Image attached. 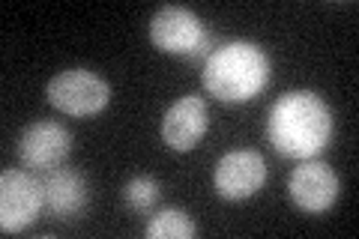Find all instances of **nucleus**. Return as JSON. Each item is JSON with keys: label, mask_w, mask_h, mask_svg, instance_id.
Masks as SVG:
<instances>
[{"label": "nucleus", "mask_w": 359, "mask_h": 239, "mask_svg": "<svg viewBox=\"0 0 359 239\" xmlns=\"http://www.w3.org/2000/svg\"><path fill=\"white\" fill-rule=\"evenodd\" d=\"M269 144L287 158H314L332 138V111L311 90H290L278 96L266 120Z\"/></svg>", "instance_id": "nucleus-1"}, {"label": "nucleus", "mask_w": 359, "mask_h": 239, "mask_svg": "<svg viewBox=\"0 0 359 239\" xmlns=\"http://www.w3.org/2000/svg\"><path fill=\"white\" fill-rule=\"evenodd\" d=\"M201 78H204L210 96H216L219 102L240 105V102L255 99L266 87L269 57L264 54L261 45L233 39L207 57Z\"/></svg>", "instance_id": "nucleus-2"}, {"label": "nucleus", "mask_w": 359, "mask_h": 239, "mask_svg": "<svg viewBox=\"0 0 359 239\" xmlns=\"http://www.w3.org/2000/svg\"><path fill=\"white\" fill-rule=\"evenodd\" d=\"M45 96L60 114L69 117H93L111 102V84L90 69H66L48 81Z\"/></svg>", "instance_id": "nucleus-3"}, {"label": "nucleus", "mask_w": 359, "mask_h": 239, "mask_svg": "<svg viewBox=\"0 0 359 239\" xmlns=\"http://www.w3.org/2000/svg\"><path fill=\"white\" fill-rule=\"evenodd\" d=\"M45 203V186L27 170L6 168L0 174V231L21 233L36 221Z\"/></svg>", "instance_id": "nucleus-4"}, {"label": "nucleus", "mask_w": 359, "mask_h": 239, "mask_svg": "<svg viewBox=\"0 0 359 239\" xmlns=\"http://www.w3.org/2000/svg\"><path fill=\"white\" fill-rule=\"evenodd\" d=\"M150 42L165 54H186L198 57L207 48V30L192 9L186 6H162L159 13L150 18Z\"/></svg>", "instance_id": "nucleus-5"}, {"label": "nucleus", "mask_w": 359, "mask_h": 239, "mask_svg": "<svg viewBox=\"0 0 359 239\" xmlns=\"http://www.w3.org/2000/svg\"><path fill=\"white\" fill-rule=\"evenodd\" d=\"M216 191L224 200H245L266 183V162L257 150H231L219 158L212 174Z\"/></svg>", "instance_id": "nucleus-6"}, {"label": "nucleus", "mask_w": 359, "mask_h": 239, "mask_svg": "<svg viewBox=\"0 0 359 239\" xmlns=\"http://www.w3.org/2000/svg\"><path fill=\"white\" fill-rule=\"evenodd\" d=\"M72 150V135L54 120H39L18 138V158L33 170H54L66 162Z\"/></svg>", "instance_id": "nucleus-7"}, {"label": "nucleus", "mask_w": 359, "mask_h": 239, "mask_svg": "<svg viewBox=\"0 0 359 239\" xmlns=\"http://www.w3.org/2000/svg\"><path fill=\"white\" fill-rule=\"evenodd\" d=\"M210 129V111L204 96H183L177 99L162 117V141L177 153L195 150L198 141Z\"/></svg>", "instance_id": "nucleus-8"}, {"label": "nucleus", "mask_w": 359, "mask_h": 239, "mask_svg": "<svg viewBox=\"0 0 359 239\" xmlns=\"http://www.w3.org/2000/svg\"><path fill=\"white\" fill-rule=\"evenodd\" d=\"M290 200L302 212H327L339 198V177L323 162H302L287 179Z\"/></svg>", "instance_id": "nucleus-9"}, {"label": "nucleus", "mask_w": 359, "mask_h": 239, "mask_svg": "<svg viewBox=\"0 0 359 239\" xmlns=\"http://www.w3.org/2000/svg\"><path fill=\"white\" fill-rule=\"evenodd\" d=\"M42 186L48 207L63 219H75L87 207V179L72 168H54Z\"/></svg>", "instance_id": "nucleus-10"}, {"label": "nucleus", "mask_w": 359, "mask_h": 239, "mask_svg": "<svg viewBox=\"0 0 359 239\" xmlns=\"http://www.w3.org/2000/svg\"><path fill=\"white\" fill-rule=\"evenodd\" d=\"M147 236L150 239H192L195 236V221L189 219L183 210L168 207L156 212L147 221Z\"/></svg>", "instance_id": "nucleus-11"}, {"label": "nucleus", "mask_w": 359, "mask_h": 239, "mask_svg": "<svg viewBox=\"0 0 359 239\" xmlns=\"http://www.w3.org/2000/svg\"><path fill=\"white\" fill-rule=\"evenodd\" d=\"M159 183H156L153 177H135L126 183V189H123V198H126V203L132 210L138 212H147L156 207V200H159Z\"/></svg>", "instance_id": "nucleus-12"}]
</instances>
